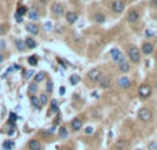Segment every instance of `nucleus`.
Masks as SVG:
<instances>
[{
  "mask_svg": "<svg viewBox=\"0 0 157 150\" xmlns=\"http://www.w3.org/2000/svg\"><path fill=\"white\" fill-rule=\"evenodd\" d=\"M136 150H142V149H136Z\"/></svg>",
  "mask_w": 157,
  "mask_h": 150,
  "instance_id": "45",
  "label": "nucleus"
},
{
  "mask_svg": "<svg viewBox=\"0 0 157 150\" xmlns=\"http://www.w3.org/2000/svg\"><path fill=\"white\" fill-rule=\"evenodd\" d=\"M28 12V8L25 6H21V7H18V10H17V15H19V17H24L25 14Z\"/></svg>",
  "mask_w": 157,
  "mask_h": 150,
  "instance_id": "30",
  "label": "nucleus"
},
{
  "mask_svg": "<svg viewBox=\"0 0 157 150\" xmlns=\"http://www.w3.org/2000/svg\"><path fill=\"white\" fill-rule=\"evenodd\" d=\"M94 21L97 22V24H104L105 22V15L102 14V12H97V14H94Z\"/></svg>",
  "mask_w": 157,
  "mask_h": 150,
  "instance_id": "21",
  "label": "nucleus"
},
{
  "mask_svg": "<svg viewBox=\"0 0 157 150\" xmlns=\"http://www.w3.org/2000/svg\"><path fill=\"white\" fill-rule=\"evenodd\" d=\"M30 102H32V106L35 109H37V110H40V109H42V105H40V101H39L37 96H35V95L30 96Z\"/></svg>",
  "mask_w": 157,
  "mask_h": 150,
  "instance_id": "20",
  "label": "nucleus"
},
{
  "mask_svg": "<svg viewBox=\"0 0 157 150\" xmlns=\"http://www.w3.org/2000/svg\"><path fill=\"white\" fill-rule=\"evenodd\" d=\"M15 19H17V22H22V17H19L17 14H15Z\"/></svg>",
  "mask_w": 157,
  "mask_h": 150,
  "instance_id": "41",
  "label": "nucleus"
},
{
  "mask_svg": "<svg viewBox=\"0 0 157 150\" xmlns=\"http://www.w3.org/2000/svg\"><path fill=\"white\" fill-rule=\"evenodd\" d=\"M51 11H53V14L56 15V17L65 15V10H63V6L61 3H54L53 7H51Z\"/></svg>",
  "mask_w": 157,
  "mask_h": 150,
  "instance_id": "6",
  "label": "nucleus"
},
{
  "mask_svg": "<svg viewBox=\"0 0 157 150\" xmlns=\"http://www.w3.org/2000/svg\"><path fill=\"white\" fill-rule=\"evenodd\" d=\"M28 17H29L30 21H37V19L40 18V12H39V10L36 8V7H32V8L28 11Z\"/></svg>",
  "mask_w": 157,
  "mask_h": 150,
  "instance_id": "9",
  "label": "nucleus"
},
{
  "mask_svg": "<svg viewBox=\"0 0 157 150\" xmlns=\"http://www.w3.org/2000/svg\"><path fill=\"white\" fill-rule=\"evenodd\" d=\"M119 68H120V70H121L123 73H127V72H130V63L127 62V61H125V62H123V63H120L119 65Z\"/></svg>",
  "mask_w": 157,
  "mask_h": 150,
  "instance_id": "23",
  "label": "nucleus"
},
{
  "mask_svg": "<svg viewBox=\"0 0 157 150\" xmlns=\"http://www.w3.org/2000/svg\"><path fill=\"white\" fill-rule=\"evenodd\" d=\"M119 85L121 88H130L131 87V80L128 77H125V76H123V77L119 78Z\"/></svg>",
  "mask_w": 157,
  "mask_h": 150,
  "instance_id": "15",
  "label": "nucleus"
},
{
  "mask_svg": "<svg viewBox=\"0 0 157 150\" xmlns=\"http://www.w3.org/2000/svg\"><path fill=\"white\" fill-rule=\"evenodd\" d=\"M44 28H46L47 30H50L51 28H53V26H51V22H46V24H44Z\"/></svg>",
  "mask_w": 157,
  "mask_h": 150,
  "instance_id": "39",
  "label": "nucleus"
},
{
  "mask_svg": "<svg viewBox=\"0 0 157 150\" xmlns=\"http://www.w3.org/2000/svg\"><path fill=\"white\" fill-rule=\"evenodd\" d=\"M149 149H152V150H157V142H152V143L149 145Z\"/></svg>",
  "mask_w": 157,
  "mask_h": 150,
  "instance_id": "36",
  "label": "nucleus"
},
{
  "mask_svg": "<svg viewBox=\"0 0 157 150\" xmlns=\"http://www.w3.org/2000/svg\"><path fill=\"white\" fill-rule=\"evenodd\" d=\"M112 10L114 12H123V10H124V3H123L121 0H116L112 4Z\"/></svg>",
  "mask_w": 157,
  "mask_h": 150,
  "instance_id": "11",
  "label": "nucleus"
},
{
  "mask_svg": "<svg viewBox=\"0 0 157 150\" xmlns=\"http://www.w3.org/2000/svg\"><path fill=\"white\" fill-rule=\"evenodd\" d=\"M127 52H128L130 59L134 63H139L141 62V51L135 47V45H130L128 50H127Z\"/></svg>",
  "mask_w": 157,
  "mask_h": 150,
  "instance_id": "1",
  "label": "nucleus"
},
{
  "mask_svg": "<svg viewBox=\"0 0 157 150\" xmlns=\"http://www.w3.org/2000/svg\"><path fill=\"white\" fill-rule=\"evenodd\" d=\"M17 118H18V116L14 113V112H11V113H10L9 120H10V121H14V123H15V120H17Z\"/></svg>",
  "mask_w": 157,
  "mask_h": 150,
  "instance_id": "34",
  "label": "nucleus"
},
{
  "mask_svg": "<svg viewBox=\"0 0 157 150\" xmlns=\"http://www.w3.org/2000/svg\"><path fill=\"white\" fill-rule=\"evenodd\" d=\"M58 135H60V138H66L68 136V129L65 128V127H60V129H58Z\"/></svg>",
  "mask_w": 157,
  "mask_h": 150,
  "instance_id": "28",
  "label": "nucleus"
},
{
  "mask_svg": "<svg viewBox=\"0 0 157 150\" xmlns=\"http://www.w3.org/2000/svg\"><path fill=\"white\" fill-rule=\"evenodd\" d=\"M3 61H4V57H3V54H2V52H0V63L3 62Z\"/></svg>",
  "mask_w": 157,
  "mask_h": 150,
  "instance_id": "43",
  "label": "nucleus"
},
{
  "mask_svg": "<svg viewBox=\"0 0 157 150\" xmlns=\"http://www.w3.org/2000/svg\"><path fill=\"white\" fill-rule=\"evenodd\" d=\"M153 35H154L153 30H150V29H149V30H145V36H146V37H153Z\"/></svg>",
  "mask_w": 157,
  "mask_h": 150,
  "instance_id": "35",
  "label": "nucleus"
},
{
  "mask_svg": "<svg viewBox=\"0 0 157 150\" xmlns=\"http://www.w3.org/2000/svg\"><path fill=\"white\" fill-rule=\"evenodd\" d=\"M39 101H40V105L44 106L46 103L48 102V96H47V94H40V96H39Z\"/></svg>",
  "mask_w": 157,
  "mask_h": 150,
  "instance_id": "29",
  "label": "nucleus"
},
{
  "mask_svg": "<svg viewBox=\"0 0 157 150\" xmlns=\"http://www.w3.org/2000/svg\"><path fill=\"white\" fill-rule=\"evenodd\" d=\"M65 18H66L68 24H74V22L77 21V14L73 11H68V12H65Z\"/></svg>",
  "mask_w": 157,
  "mask_h": 150,
  "instance_id": "14",
  "label": "nucleus"
},
{
  "mask_svg": "<svg viewBox=\"0 0 157 150\" xmlns=\"http://www.w3.org/2000/svg\"><path fill=\"white\" fill-rule=\"evenodd\" d=\"M33 73H35V72H33L32 69H30V70H28V72H24V77L26 78V80H29V78L33 76Z\"/></svg>",
  "mask_w": 157,
  "mask_h": 150,
  "instance_id": "32",
  "label": "nucleus"
},
{
  "mask_svg": "<svg viewBox=\"0 0 157 150\" xmlns=\"http://www.w3.org/2000/svg\"><path fill=\"white\" fill-rule=\"evenodd\" d=\"M65 92H66V88L65 87H61L60 88V95H65Z\"/></svg>",
  "mask_w": 157,
  "mask_h": 150,
  "instance_id": "38",
  "label": "nucleus"
},
{
  "mask_svg": "<svg viewBox=\"0 0 157 150\" xmlns=\"http://www.w3.org/2000/svg\"><path fill=\"white\" fill-rule=\"evenodd\" d=\"M70 127H72V129L73 131H80L81 129V127H83V121L80 120V118H73V120L70 121Z\"/></svg>",
  "mask_w": 157,
  "mask_h": 150,
  "instance_id": "13",
  "label": "nucleus"
},
{
  "mask_svg": "<svg viewBox=\"0 0 157 150\" xmlns=\"http://www.w3.org/2000/svg\"><path fill=\"white\" fill-rule=\"evenodd\" d=\"M25 29H26L28 33H30V35H33V36L39 35V26L36 24H33V22H29V24L25 25Z\"/></svg>",
  "mask_w": 157,
  "mask_h": 150,
  "instance_id": "7",
  "label": "nucleus"
},
{
  "mask_svg": "<svg viewBox=\"0 0 157 150\" xmlns=\"http://www.w3.org/2000/svg\"><path fill=\"white\" fill-rule=\"evenodd\" d=\"M47 92H48V94L53 92V81H51V80L47 81Z\"/></svg>",
  "mask_w": 157,
  "mask_h": 150,
  "instance_id": "33",
  "label": "nucleus"
},
{
  "mask_svg": "<svg viewBox=\"0 0 157 150\" xmlns=\"http://www.w3.org/2000/svg\"><path fill=\"white\" fill-rule=\"evenodd\" d=\"M28 147H29V150H42L43 149L42 142L37 141V139H32V141L28 142Z\"/></svg>",
  "mask_w": 157,
  "mask_h": 150,
  "instance_id": "8",
  "label": "nucleus"
},
{
  "mask_svg": "<svg viewBox=\"0 0 157 150\" xmlns=\"http://www.w3.org/2000/svg\"><path fill=\"white\" fill-rule=\"evenodd\" d=\"M110 55H112L113 61H114V62H117L119 65H120V63H123V62H125L124 54L120 51L119 48H112V50H110Z\"/></svg>",
  "mask_w": 157,
  "mask_h": 150,
  "instance_id": "2",
  "label": "nucleus"
},
{
  "mask_svg": "<svg viewBox=\"0 0 157 150\" xmlns=\"http://www.w3.org/2000/svg\"><path fill=\"white\" fill-rule=\"evenodd\" d=\"M150 94H152V88H150V85H148V84H142L139 88H138V95L143 99L149 98Z\"/></svg>",
  "mask_w": 157,
  "mask_h": 150,
  "instance_id": "5",
  "label": "nucleus"
},
{
  "mask_svg": "<svg viewBox=\"0 0 157 150\" xmlns=\"http://www.w3.org/2000/svg\"><path fill=\"white\" fill-rule=\"evenodd\" d=\"M87 77H88V80H91L92 83H99V80L102 78V72L99 69H91L87 73Z\"/></svg>",
  "mask_w": 157,
  "mask_h": 150,
  "instance_id": "3",
  "label": "nucleus"
},
{
  "mask_svg": "<svg viewBox=\"0 0 157 150\" xmlns=\"http://www.w3.org/2000/svg\"><path fill=\"white\" fill-rule=\"evenodd\" d=\"M14 68H15V70H19V69H22L21 66H18V65H14Z\"/></svg>",
  "mask_w": 157,
  "mask_h": 150,
  "instance_id": "44",
  "label": "nucleus"
},
{
  "mask_svg": "<svg viewBox=\"0 0 157 150\" xmlns=\"http://www.w3.org/2000/svg\"><path fill=\"white\" fill-rule=\"evenodd\" d=\"M69 81H70L72 85L79 84V81H80V76H79V75H72L70 77H69Z\"/></svg>",
  "mask_w": 157,
  "mask_h": 150,
  "instance_id": "25",
  "label": "nucleus"
},
{
  "mask_svg": "<svg viewBox=\"0 0 157 150\" xmlns=\"http://www.w3.org/2000/svg\"><path fill=\"white\" fill-rule=\"evenodd\" d=\"M153 50H154V47H153L152 43H143L142 48H141V51H142L145 55H150L152 52H153Z\"/></svg>",
  "mask_w": 157,
  "mask_h": 150,
  "instance_id": "12",
  "label": "nucleus"
},
{
  "mask_svg": "<svg viewBox=\"0 0 157 150\" xmlns=\"http://www.w3.org/2000/svg\"><path fill=\"white\" fill-rule=\"evenodd\" d=\"M92 131H94V129H92V127H87V128H86V134H87V135H90Z\"/></svg>",
  "mask_w": 157,
  "mask_h": 150,
  "instance_id": "37",
  "label": "nucleus"
},
{
  "mask_svg": "<svg viewBox=\"0 0 157 150\" xmlns=\"http://www.w3.org/2000/svg\"><path fill=\"white\" fill-rule=\"evenodd\" d=\"M29 92L30 94L37 92V84H36V83H32V84L29 85Z\"/></svg>",
  "mask_w": 157,
  "mask_h": 150,
  "instance_id": "31",
  "label": "nucleus"
},
{
  "mask_svg": "<svg viewBox=\"0 0 157 150\" xmlns=\"http://www.w3.org/2000/svg\"><path fill=\"white\" fill-rule=\"evenodd\" d=\"M110 84H112V78H110L109 76L99 80V87H101V88H109Z\"/></svg>",
  "mask_w": 157,
  "mask_h": 150,
  "instance_id": "16",
  "label": "nucleus"
},
{
  "mask_svg": "<svg viewBox=\"0 0 157 150\" xmlns=\"http://www.w3.org/2000/svg\"><path fill=\"white\" fill-rule=\"evenodd\" d=\"M125 146H127V141H125V139H119V141L114 143L116 150H123V149H125Z\"/></svg>",
  "mask_w": 157,
  "mask_h": 150,
  "instance_id": "19",
  "label": "nucleus"
},
{
  "mask_svg": "<svg viewBox=\"0 0 157 150\" xmlns=\"http://www.w3.org/2000/svg\"><path fill=\"white\" fill-rule=\"evenodd\" d=\"M37 62H39L37 55H32V57L28 58V63H29L30 66H36V65H37Z\"/></svg>",
  "mask_w": 157,
  "mask_h": 150,
  "instance_id": "26",
  "label": "nucleus"
},
{
  "mask_svg": "<svg viewBox=\"0 0 157 150\" xmlns=\"http://www.w3.org/2000/svg\"><path fill=\"white\" fill-rule=\"evenodd\" d=\"M156 59H157V55H156Z\"/></svg>",
  "mask_w": 157,
  "mask_h": 150,
  "instance_id": "46",
  "label": "nucleus"
},
{
  "mask_svg": "<svg viewBox=\"0 0 157 150\" xmlns=\"http://www.w3.org/2000/svg\"><path fill=\"white\" fill-rule=\"evenodd\" d=\"M58 114L60 113V109H58V101L56 99H53L51 101V109H50V112H48V114Z\"/></svg>",
  "mask_w": 157,
  "mask_h": 150,
  "instance_id": "17",
  "label": "nucleus"
},
{
  "mask_svg": "<svg viewBox=\"0 0 157 150\" xmlns=\"http://www.w3.org/2000/svg\"><path fill=\"white\" fill-rule=\"evenodd\" d=\"M4 48H6V43L3 40H0V50H4Z\"/></svg>",
  "mask_w": 157,
  "mask_h": 150,
  "instance_id": "40",
  "label": "nucleus"
},
{
  "mask_svg": "<svg viewBox=\"0 0 157 150\" xmlns=\"http://www.w3.org/2000/svg\"><path fill=\"white\" fill-rule=\"evenodd\" d=\"M138 118L141 121H143V123H148V121L152 120V112L149 109H141L138 112Z\"/></svg>",
  "mask_w": 157,
  "mask_h": 150,
  "instance_id": "4",
  "label": "nucleus"
},
{
  "mask_svg": "<svg viewBox=\"0 0 157 150\" xmlns=\"http://www.w3.org/2000/svg\"><path fill=\"white\" fill-rule=\"evenodd\" d=\"M12 147H14V142H12V141L7 139V141L3 142V149L4 150H12Z\"/></svg>",
  "mask_w": 157,
  "mask_h": 150,
  "instance_id": "24",
  "label": "nucleus"
},
{
  "mask_svg": "<svg viewBox=\"0 0 157 150\" xmlns=\"http://www.w3.org/2000/svg\"><path fill=\"white\" fill-rule=\"evenodd\" d=\"M15 45H17V48L19 50V51H24L25 48H26V47H25V42H24V40H19V39L15 40Z\"/></svg>",
  "mask_w": 157,
  "mask_h": 150,
  "instance_id": "27",
  "label": "nucleus"
},
{
  "mask_svg": "<svg viewBox=\"0 0 157 150\" xmlns=\"http://www.w3.org/2000/svg\"><path fill=\"white\" fill-rule=\"evenodd\" d=\"M46 77H47V75H46L44 72H39L37 75L35 76V78H33V80H35V83H36V84H37V83H40V81H43V80H44Z\"/></svg>",
  "mask_w": 157,
  "mask_h": 150,
  "instance_id": "22",
  "label": "nucleus"
},
{
  "mask_svg": "<svg viewBox=\"0 0 157 150\" xmlns=\"http://www.w3.org/2000/svg\"><path fill=\"white\" fill-rule=\"evenodd\" d=\"M24 42H25V47H26V48H30V50H33V48L37 47V43H36L35 40L32 39V37H26Z\"/></svg>",
  "mask_w": 157,
  "mask_h": 150,
  "instance_id": "18",
  "label": "nucleus"
},
{
  "mask_svg": "<svg viewBox=\"0 0 157 150\" xmlns=\"http://www.w3.org/2000/svg\"><path fill=\"white\" fill-rule=\"evenodd\" d=\"M14 132H15V129H14V128H11V129L9 131V135H14Z\"/></svg>",
  "mask_w": 157,
  "mask_h": 150,
  "instance_id": "42",
  "label": "nucleus"
},
{
  "mask_svg": "<svg viewBox=\"0 0 157 150\" xmlns=\"http://www.w3.org/2000/svg\"><path fill=\"white\" fill-rule=\"evenodd\" d=\"M139 19V12L136 11V10H130L127 14V21L128 22H136Z\"/></svg>",
  "mask_w": 157,
  "mask_h": 150,
  "instance_id": "10",
  "label": "nucleus"
}]
</instances>
